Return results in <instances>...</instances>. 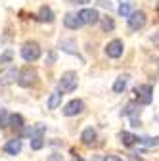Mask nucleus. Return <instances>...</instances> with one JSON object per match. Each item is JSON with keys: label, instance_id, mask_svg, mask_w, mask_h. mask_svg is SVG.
Masks as SVG:
<instances>
[{"label": "nucleus", "instance_id": "nucleus-28", "mask_svg": "<svg viewBox=\"0 0 159 161\" xmlns=\"http://www.w3.org/2000/svg\"><path fill=\"white\" fill-rule=\"evenodd\" d=\"M104 161H121V159H119L117 155H106V157H104Z\"/></svg>", "mask_w": 159, "mask_h": 161}, {"label": "nucleus", "instance_id": "nucleus-14", "mask_svg": "<svg viewBox=\"0 0 159 161\" xmlns=\"http://www.w3.org/2000/svg\"><path fill=\"white\" fill-rule=\"evenodd\" d=\"M119 140H121V144H123V146H127V148H130V146L138 144V136H134L132 132H127V130L119 132Z\"/></svg>", "mask_w": 159, "mask_h": 161}, {"label": "nucleus", "instance_id": "nucleus-6", "mask_svg": "<svg viewBox=\"0 0 159 161\" xmlns=\"http://www.w3.org/2000/svg\"><path fill=\"white\" fill-rule=\"evenodd\" d=\"M77 15H79V19H81L83 25H96L98 21H100V14H98L94 8H85Z\"/></svg>", "mask_w": 159, "mask_h": 161}, {"label": "nucleus", "instance_id": "nucleus-22", "mask_svg": "<svg viewBox=\"0 0 159 161\" xmlns=\"http://www.w3.org/2000/svg\"><path fill=\"white\" fill-rule=\"evenodd\" d=\"M44 148V136H33L31 138V150H42Z\"/></svg>", "mask_w": 159, "mask_h": 161}, {"label": "nucleus", "instance_id": "nucleus-3", "mask_svg": "<svg viewBox=\"0 0 159 161\" xmlns=\"http://www.w3.org/2000/svg\"><path fill=\"white\" fill-rule=\"evenodd\" d=\"M41 54H42V48L38 42H35V40H27L21 46V58L25 62H36V59L41 58Z\"/></svg>", "mask_w": 159, "mask_h": 161}, {"label": "nucleus", "instance_id": "nucleus-12", "mask_svg": "<svg viewBox=\"0 0 159 161\" xmlns=\"http://www.w3.org/2000/svg\"><path fill=\"white\" fill-rule=\"evenodd\" d=\"M36 19L41 23H52L54 21V12H52V8L42 6L41 10H38V14H36Z\"/></svg>", "mask_w": 159, "mask_h": 161}, {"label": "nucleus", "instance_id": "nucleus-23", "mask_svg": "<svg viewBox=\"0 0 159 161\" xmlns=\"http://www.w3.org/2000/svg\"><path fill=\"white\" fill-rule=\"evenodd\" d=\"M117 12H119V15H123V17H130V14H132V10H130V4L129 2H121V6L117 8Z\"/></svg>", "mask_w": 159, "mask_h": 161}, {"label": "nucleus", "instance_id": "nucleus-11", "mask_svg": "<svg viewBox=\"0 0 159 161\" xmlns=\"http://www.w3.org/2000/svg\"><path fill=\"white\" fill-rule=\"evenodd\" d=\"M21 148H23L21 138H12V140H8V142L4 144V152L10 153V155H17L19 152H21Z\"/></svg>", "mask_w": 159, "mask_h": 161}, {"label": "nucleus", "instance_id": "nucleus-16", "mask_svg": "<svg viewBox=\"0 0 159 161\" xmlns=\"http://www.w3.org/2000/svg\"><path fill=\"white\" fill-rule=\"evenodd\" d=\"M96 136H98V134H96V130H94L92 127H88V129H85V130H83V134H81V142H83V144H86V146H88V144H94Z\"/></svg>", "mask_w": 159, "mask_h": 161}, {"label": "nucleus", "instance_id": "nucleus-8", "mask_svg": "<svg viewBox=\"0 0 159 161\" xmlns=\"http://www.w3.org/2000/svg\"><path fill=\"white\" fill-rule=\"evenodd\" d=\"M146 21H148L146 14H144L142 10H138V12H132V14H130V17H129V27H130L132 31H138V29H142V27L146 25Z\"/></svg>", "mask_w": 159, "mask_h": 161}, {"label": "nucleus", "instance_id": "nucleus-27", "mask_svg": "<svg viewBox=\"0 0 159 161\" xmlns=\"http://www.w3.org/2000/svg\"><path fill=\"white\" fill-rule=\"evenodd\" d=\"M150 40H151V42H153L157 48H159V31H157V33H153V35L150 36Z\"/></svg>", "mask_w": 159, "mask_h": 161}, {"label": "nucleus", "instance_id": "nucleus-32", "mask_svg": "<svg viewBox=\"0 0 159 161\" xmlns=\"http://www.w3.org/2000/svg\"><path fill=\"white\" fill-rule=\"evenodd\" d=\"M73 161H85V159H83V157H75Z\"/></svg>", "mask_w": 159, "mask_h": 161}, {"label": "nucleus", "instance_id": "nucleus-18", "mask_svg": "<svg viewBox=\"0 0 159 161\" xmlns=\"http://www.w3.org/2000/svg\"><path fill=\"white\" fill-rule=\"evenodd\" d=\"M59 48H62V52L79 56V52H77V48H75V42H73V40H62V42H59Z\"/></svg>", "mask_w": 159, "mask_h": 161}, {"label": "nucleus", "instance_id": "nucleus-17", "mask_svg": "<svg viewBox=\"0 0 159 161\" xmlns=\"http://www.w3.org/2000/svg\"><path fill=\"white\" fill-rule=\"evenodd\" d=\"M127 85H129V75H121V77H117V80L113 83V92L121 94V92L127 88Z\"/></svg>", "mask_w": 159, "mask_h": 161}, {"label": "nucleus", "instance_id": "nucleus-5", "mask_svg": "<svg viewBox=\"0 0 159 161\" xmlns=\"http://www.w3.org/2000/svg\"><path fill=\"white\" fill-rule=\"evenodd\" d=\"M140 106H138L136 102H129L127 106H125V109L121 111V115H125V117H130V123H132V127H140Z\"/></svg>", "mask_w": 159, "mask_h": 161}, {"label": "nucleus", "instance_id": "nucleus-7", "mask_svg": "<svg viewBox=\"0 0 159 161\" xmlns=\"http://www.w3.org/2000/svg\"><path fill=\"white\" fill-rule=\"evenodd\" d=\"M123 52H125V44H123V40H119V38H113L111 42H107V46H106V56L113 58V59L121 58Z\"/></svg>", "mask_w": 159, "mask_h": 161}, {"label": "nucleus", "instance_id": "nucleus-25", "mask_svg": "<svg viewBox=\"0 0 159 161\" xmlns=\"http://www.w3.org/2000/svg\"><path fill=\"white\" fill-rule=\"evenodd\" d=\"M12 59H14V50H12V48H8L2 56H0V64H10Z\"/></svg>", "mask_w": 159, "mask_h": 161}, {"label": "nucleus", "instance_id": "nucleus-26", "mask_svg": "<svg viewBox=\"0 0 159 161\" xmlns=\"http://www.w3.org/2000/svg\"><path fill=\"white\" fill-rule=\"evenodd\" d=\"M96 2H98V6H102L106 10H111V2H109V0H96Z\"/></svg>", "mask_w": 159, "mask_h": 161}, {"label": "nucleus", "instance_id": "nucleus-2", "mask_svg": "<svg viewBox=\"0 0 159 161\" xmlns=\"http://www.w3.org/2000/svg\"><path fill=\"white\" fill-rule=\"evenodd\" d=\"M36 79H38L36 69L31 67V65H27V67H23L21 71H19V75H17V85L21 86V88H29V86L36 85Z\"/></svg>", "mask_w": 159, "mask_h": 161}, {"label": "nucleus", "instance_id": "nucleus-10", "mask_svg": "<svg viewBox=\"0 0 159 161\" xmlns=\"http://www.w3.org/2000/svg\"><path fill=\"white\" fill-rule=\"evenodd\" d=\"M17 75H19V69H17L15 65H10L4 73H0V86H8V85H12L14 80L17 79Z\"/></svg>", "mask_w": 159, "mask_h": 161}, {"label": "nucleus", "instance_id": "nucleus-34", "mask_svg": "<svg viewBox=\"0 0 159 161\" xmlns=\"http://www.w3.org/2000/svg\"><path fill=\"white\" fill-rule=\"evenodd\" d=\"M157 121H159V115H157Z\"/></svg>", "mask_w": 159, "mask_h": 161}, {"label": "nucleus", "instance_id": "nucleus-33", "mask_svg": "<svg viewBox=\"0 0 159 161\" xmlns=\"http://www.w3.org/2000/svg\"><path fill=\"white\" fill-rule=\"evenodd\" d=\"M157 69H159V59H157Z\"/></svg>", "mask_w": 159, "mask_h": 161}, {"label": "nucleus", "instance_id": "nucleus-31", "mask_svg": "<svg viewBox=\"0 0 159 161\" xmlns=\"http://www.w3.org/2000/svg\"><path fill=\"white\" fill-rule=\"evenodd\" d=\"M48 62H50V64L56 62V54H50V56H48Z\"/></svg>", "mask_w": 159, "mask_h": 161}, {"label": "nucleus", "instance_id": "nucleus-20", "mask_svg": "<svg viewBox=\"0 0 159 161\" xmlns=\"http://www.w3.org/2000/svg\"><path fill=\"white\" fill-rule=\"evenodd\" d=\"M98 23H100V27H102L104 31H113V29H115V21H113L109 15L100 17V21H98Z\"/></svg>", "mask_w": 159, "mask_h": 161}, {"label": "nucleus", "instance_id": "nucleus-35", "mask_svg": "<svg viewBox=\"0 0 159 161\" xmlns=\"http://www.w3.org/2000/svg\"><path fill=\"white\" fill-rule=\"evenodd\" d=\"M157 8H159V2H157Z\"/></svg>", "mask_w": 159, "mask_h": 161}, {"label": "nucleus", "instance_id": "nucleus-15", "mask_svg": "<svg viewBox=\"0 0 159 161\" xmlns=\"http://www.w3.org/2000/svg\"><path fill=\"white\" fill-rule=\"evenodd\" d=\"M62 96H63V94H59V92H52V94L48 96V102H46L48 109H58L59 106H62Z\"/></svg>", "mask_w": 159, "mask_h": 161}, {"label": "nucleus", "instance_id": "nucleus-24", "mask_svg": "<svg viewBox=\"0 0 159 161\" xmlns=\"http://www.w3.org/2000/svg\"><path fill=\"white\" fill-rule=\"evenodd\" d=\"M10 127V113L8 109H0V129Z\"/></svg>", "mask_w": 159, "mask_h": 161}, {"label": "nucleus", "instance_id": "nucleus-1", "mask_svg": "<svg viewBox=\"0 0 159 161\" xmlns=\"http://www.w3.org/2000/svg\"><path fill=\"white\" fill-rule=\"evenodd\" d=\"M79 85V77L75 71H65L58 80V92L59 94H67V92H73Z\"/></svg>", "mask_w": 159, "mask_h": 161}, {"label": "nucleus", "instance_id": "nucleus-9", "mask_svg": "<svg viewBox=\"0 0 159 161\" xmlns=\"http://www.w3.org/2000/svg\"><path fill=\"white\" fill-rule=\"evenodd\" d=\"M83 111H85V102H83V100H71V102L65 104V108H63V115L65 117L81 115Z\"/></svg>", "mask_w": 159, "mask_h": 161}, {"label": "nucleus", "instance_id": "nucleus-19", "mask_svg": "<svg viewBox=\"0 0 159 161\" xmlns=\"http://www.w3.org/2000/svg\"><path fill=\"white\" fill-rule=\"evenodd\" d=\"M10 127H14L15 130H19V132H21V130H23V117L19 115V113H15V115H10Z\"/></svg>", "mask_w": 159, "mask_h": 161}, {"label": "nucleus", "instance_id": "nucleus-13", "mask_svg": "<svg viewBox=\"0 0 159 161\" xmlns=\"http://www.w3.org/2000/svg\"><path fill=\"white\" fill-rule=\"evenodd\" d=\"M63 25H65L67 29H79L83 23H81V19H79L77 14H65V17H63Z\"/></svg>", "mask_w": 159, "mask_h": 161}, {"label": "nucleus", "instance_id": "nucleus-4", "mask_svg": "<svg viewBox=\"0 0 159 161\" xmlns=\"http://www.w3.org/2000/svg\"><path fill=\"white\" fill-rule=\"evenodd\" d=\"M134 96H136L138 106H150L153 100V86L151 85H138L134 88Z\"/></svg>", "mask_w": 159, "mask_h": 161}, {"label": "nucleus", "instance_id": "nucleus-30", "mask_svg": "<svg viewBox=\"0 0 159 161\" xmlns=\"http://www.w3.org/2000/svg\"><path fill=\"white\" fill-rule=\"evenodd\" d=\"M73 4H86V2H90V0H71Z\"/></svg>", "mask_w": 159, "mask_h": 161}, {"label": "nucleus", "instance_id": "nucleus-21", "mask_svg": "<svg viewBox=\"0 0 159 161\" xmlns=\"http://www.w3.org/2000/svg\"><path fill=\"white\" fill-rule=\"evenodd\" d=\"M138 144L148 146V148H155V146H159V136H153V138H138Z\"/></svg>", "mask_w": 159, "mask_h": 161}, {"label": "nucleus", "instance_id": "nucleus-29", "mask_svg": "<svg viewBox=\"0 0 159 161\" xmlns=\"http://www.w3.org/2000/svg\"><path fill=\"white\" fill-rule=\"evenodd\" d=\"M50 161H62V155H59V153H52L50 155Z\"/></svg>", "mask_w": 159, "mask_h": 161}]
</instances>
